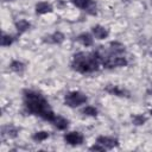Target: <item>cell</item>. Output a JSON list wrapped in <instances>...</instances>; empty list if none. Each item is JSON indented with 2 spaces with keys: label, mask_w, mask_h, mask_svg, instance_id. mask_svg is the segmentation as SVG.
<instances>
[{
  "label": "cell",
  "mask_w": 152,
  "mask_h": 152,
  "mask_svg": "<svg viewBox=\"0 0 152 152\" xmlns=\"http://www.w3.org/2000/svg\"><path fill=\"white\" fill-rule=\"evenodd\" d=\"M150 114H151V115H152V109H151V110H150Z\"/></svg>",
  "instance_id": "cell-24"
},
{
  "label": "cell",
  "mask_w": 152,
  "mask_h": 152,
  "mask_svg": "<svg viewBox=\"0 0 152 152\" xmlns=\"http://www.w3.org/2000/svg\"><path fill=\"white\" fill-rule=\"evenodd\" d=\"M52 124H53L55 127H56L57 129H59V131H64V129H66L68 126H69V121H68L65 118L61 116V115H56V118L53 119Z\"/></svg>",
  "instance_id": "cell-8"
},
{
  "label": "cell",
  "mask_w": 152,
  "mask_h": 152,
  "mask_svg": "<svg viewBox=\"0 0 152 152\" xmlns=\"http://www.w3.org/2000/svg\"><path fill=\"white\" fill-rule=\"evenodd\" d=\"M82 113L84 115H88V116H96L97 115V109L94 106H86L82 109Z\"/></svg>",
  "instance_id": "cell-18"
},
{
  "label": "cell",
  "mask_w": 152,
  "mask_h": 152,
  "mask_svg": "<svg viewBox=\"0 0 152 152\" xmlns=\"http://www.w3.org/2000/svg\"><path fill=\"white\" fill-rule=\"evenodd\" d=\"M10 69L17 74H21L25 70V64L19 59H14L10 63Z\"/></svg>",
  "instance_id": "cell-13"
},
{
  "label": "cell",
  "mask_w": 152,
  "mask_h": 152,
  "mask_svg": "<svg viewBox=\"0 0 152 152\" xmlns=\"http://www.w3.org/2000/svg\"><path fill=\"white\" fill-rule=\"evenodd\" d=\"M101 63H102V58L97 51L93 53L78 52L74 55L71 66L74 70L81 74H90L99 70V66Z\"/></svg>",
  "instance_id": "cell-1"
},
{
  "label": "cell",
  "mask_w": 152,
  "mask_h": 152,
  "mask_svg": "<svg viewBox=\"0 0 152 152\" xmlns=\"http://www.w3.org/2000/svg\"><path fill=\"white\" fill-rule=\"evenodd\" d=\"M96 142L103 145L106 147V150H112V148H114V147H116L119 145L118 139H115L113 137H107V135H100L96 139Z\"/></svg>",
  "instance_id": "cell-5"
},
{
  "label": "cell",
  "mask_w": 152,
  "mask_h": 152,
  "mask_svg": "<svg viewBox=\"0 0 152 152\" xmlns=\"http://www.w3.org/2000/svg\"><path fill=\"white\" fill-rule=\"evenodd\" d=\"M87 100H88V97L86 94H83L82 91H78V90H74L65 95L64 103H65V106H69V107H78L81 104H84L87 102Z\"/></svg>",
  "instance_id": "cell-3"
},
{
  "label": "cell",
  "mask_w": 152,
  "mask_h": 152,
  "mask_svg": "<svg viewBox=\"0 0 152 152\" xmlns=\"http://www.w3.org/2000/svg\"><path fill=\"white\" fill-rule=\"evenodd\" d=\"M72 5L76 6L77 8L81 10H90L94 6V1L93 0H71Z\"/></svg>",
  "instance_id": "cell-11"
},
{
  "label": "cell",
  "mask_w": 152,
  "mask_h": 152,
  "mask_svg": "<svg viewBox=\"0 0 152 152\" xmlns=\"http://www.w3.org/2000/svg\"><path fill=\"white\" fill-rule=\"evenodd\" d=\"M90 151H103V150H106V147L103 146V145H101V144H99V142H96V144H94L93 146H90V148H89Z\"/></svg>",
  "instance_id": "cell-22"
},
{
  "label": "cell",
  "mask_w": 152,
  "mask_h": 152,
  "mask_svg": "<svg viewBox=\"0 0 152 152\" xmlns=\"http://www.w3.org/2000/svg\"><path fill=\"white\" fill-rule=\"evenodd\" d=\"M132 122L137 126H140V125H144L146 122V118L141 114H137V115H133L132 116Z\"/></svg>",
  "instance_id": "cell-20"
},
{
  "label": "cell",
  "mask_w": 152,
  "mask_h": 152,
  "mask_svg": "<svg viewBox=\"0 0 152 152\" xmlns=\"http://www.w3.org/2000/svg\"><path fill=\"white\" fill-rule=\"evenodd\" d=\"M77 42H80L83 46H91L93 44H94V38H93V36L90 34V33H87V32H84V33H81L78 37H77Z\"/></svg>",
  "instance_id": "cell-9"
},
{
  "label": "cell",
  "mask_w": 152,
  "mask_h": 152,
  "mask_svg": "<svg viewBox=\"0 0 152 152\" xmlns=\"http://www.w3.org/2000/svg\"><path fill=\"white\" fill-rule=\"evenodd\" d=\"M34 10H36V13H37V14H46V13L52 12L53 7H52V5H51L50 2H48V1H40V2L36 4Z\"/></svg>",
  "instance_id": "cell-6"
},
{
  "label": "cell",
  "mask_w": 152,
  "mask_h": 152,
  "mask_svg": "<svg viewBox=\"0 0 152 152\" xmlns=\"http://www.w3.org/2000/svg\"><path fill=\"white\" fill-rule=\"evenodd\" d=\"M48 138H49V133H48V132H45V131L36 132V133L32 135V139H33L34 141H38V142L44 141V140H46Z\"/></svg>",
  "instance_id": "cell-17"
},
{
  "label": "cell",
  "mask_w": 152,
  "mask_h": 152,
  "mask_svg": "<svg viewBox=\"0 0 152 152\" xmlns=\"http://www.w3.org/2000/svg\"><path fill=\"white\" fill-rule=\"evenodd\" d=\"M91 32H93V36L96 38V39H104L108 37L109 32L106 27L101 26V25H95L91 27Z\"/></svg>",
  "instance_id": "cell-7"
},
{
  "label": "cell",
  "mask_w": 152,
  "mask_h": 152,
  "mask_svg": "<svg viewBox=\"0 0 152 152\" xmlns=\"http://www.w3.org/2000/svg\"><path fill=\"white\" fill-rule=\"evenodd\" d=\"M64 140L65 142H68L69 145H72V146H76V145H81L84 140L82 133L80 132H69V133H65L64 134Z\"/></svg>",
  "instance_id": "cell-4"
},
{
  "label": "cell",
  "mask_w": 152,
  "mask_h": 152,
  "mask_svg": "<svg viewBox=\"0 0 152 152\" xmlns=\"http://www.w3.org/2000/svg\"><path fill=\"white\" fill-rule=\"evenodd\" d=\"M40 118H42V119H44L45 121H50V122H52V121H53V119L56 118V114H55V113L49 108V109H46V110L40 115Z\"/></svg>",
  "instance_id": "cell-19"
},
{
  "label": "cell",
  "mask_w": 152,
  "mask_h": 152,
  "mask_svg": "<svg viewBox=\"0 0 152 152\" xmlns=\"http://www.w3.org/2000/svg\"><path fill=\"white\" fill-rule=\"evenodd\" d=\"M13 40H14V38H13L11 34L4 33L2 37H1V45H2V46H10V45L13 43Z\"/></svg>",
  "instance_id": "cell-21"
},
{
  "label": "cell",
  "mask_w": 152,
  "mask_h": 152,
  "mask_svg": "<svg viewBox=\"0 0 152 152\" xmlns=\"http://www.w3.org/2000/svg\"><path fill=\"white\" fill-rule=\"evenodd\" d=\"M2 1H5V2H7V1H13V0H2Z\"/></svg>",
  "instance_id": "cell-23"
},
{
  "label": "cell",
  "mask_w": 152,
  "mask_h": 152,
  "mask_svg": "<svg viewBox=\"0 0 152 152\" xmlns=\"http://www.w3.org/2000/svg\"><path fill=\"white\" fill-rule=\"evenodd\" d=\"M24 104L26 109L36 115H42L46 109H49V102L34 90L24 91Z\"/></svg>",
  "instance_id": "cell-2"
},
{
  "label": "cell",
  "mask_w": 152,
  "mask_h": 152,
  "mask_svg": "<svg viewBox=\"0 0 152 152\" xmlns=\"http://www.w3.org/2000/svg\"><path fill=\"white\" fill-rule=\"evenodd\" d=\"M18 134V129L13 126H5L2 128V135L7 138H15Z\"/></svg>",
  "instance_id": "cell-16"
},
{
  "label": "cell",
  "mask_w": 152,
  "mask_h": 152,
  "mask_svg": "<svg viewBox=\"0 0 152 152\" xmlns=\"http://www.w3.org/2000/svg\"><path fill=\"white\" fill-rule=\"evenodd\" d=\"M125 51V46L119 42H112L110 43V52L113 55H121Z\"/></svg>",
  "instance_id": "cell-15"
},
{
  "label": "cell",
  "mask_w": 152,
  "mask_h": 152,
  "mask_svg": "<svg viewBox=\"0 0 152 152\" xmlns=\"http://www.w3.org/2000/svg\"><path fill=\"white\" fill-rule=\"evenodd\" d=\"M45 38H48V39H45L46 42L52 43V44H61V43L64 42V34L59 31H57V32H55V33H52V34H50Z\"/></svg>",
  "instance_id": "cell-12"
},
{
  "label": "cell",
  "mask_w": 152,
  "mask_h": 152,
  "mask_svg": "<svg viewBox=\"0 0 152 152\" xmlns=\"http://www.w3.org/2000/svg\"><path fill=\"white\" fill-rule=\"evenodd\" d=\"M106 91H108L112 95H116V96H125V94H126L125 89H122V88H120L118 86H113V84L107 86L106 87Z\"/></svg>",
  "instance_id": "cell-14"
},
{
  "label": "cell",
  "mask_w": 152,
  "mask_h": 152,
  "mask_svg": "<svg viewBox=\"0 0 152 152\" xmlns=\"http://www.w3.org/2000/svg\"><path fill=\"white\" fill-rule=\"evenodd\" d=\"M14 26H15L18 33H24V32H26V31L30 30L31 24H30V21H27L26 19H19V20L15 21Z\"/></svg>",
  "instance_id": "cell-10"
}]
</instances>
